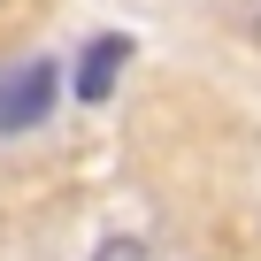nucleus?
I'll return each mask as SVG.
<instances>
[{"instance_id":"obj_1","label":"nucleus","mask_w":261,"mask_h":261,"mask_svg":"<svg viewBox=\"0 0 261 261\" xmlns=\"http://www.w3.org/2000/svg\"><path fill=\"white\" fill-rule=\"evenodd\" d=\"M54 92H62V77H54V62L46 54H31V62H8L0 69V130H39L46 115H54Z\"/></svg>"},{"instance_id":"obj_2","label":"nucleus","mask_w":261,"mask_h":261,"mask_svg":"<svg viewBox=\"0 0 261 261\" xmlns=\"http://www.w3.org/2000/svg\"><path fill=\"white\" fill-rule=\"evenodd\" d=\"M123 62H130V39H92L85 46V69H77V100H108L115 92V77H123Z\"/></svg>"},{"instance_id":"obj_3","label":"nucleus","mask_w":261,"mask_h":261,"mask_svg":"<svg viewBox=\"0 0 261 261\" xmlns=\"http://www.w3.org/2000/svg\"><path fill=\"white\" fill-rule=\"evenodd\" d=\"M100 261H139V246H115V253H100Z\"/></svg>"}]
</instances>
